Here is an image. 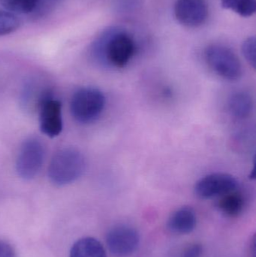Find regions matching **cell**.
Returning <instances> with one entry per match:
<instances>
[{
    "label": "cell",
    "instance_id": "6da1fadb",
    "mask_svg": "<svg viewBox=\"0 0 256 257\" xmlns=\"http://www.w3.org/2000/svg\"><path fill=\"white\" fill-rule=\"evenodd\" d=\"M95 54L116 68H123L132 60L136 51L133 37L124 30L111 28L95 42Z\"/></svg>",
    "mask_w": 256,
    "mask_h": 257
},
{
    "label": "cell",
    "instance_id": "7a4b0ae2",
    "mask_svg": "<svg viewBox=\"0 0 256 257\" xmlns=\"http://www.w3.org/2000/svg\"><path fill=\"white\" fill-rule=\"evenodd\" d=\"M85 169V158L78 150L63 148L52 157L48 167V177L53 184L62 187L77 181Z\"/></svg>",
    "mask_w": 256,
    "mask_h": 257
},
{
    "label": "cell",
    "instance_id": "3957f363",
    "mask_svg": "<svg viewBox=\"0 0 256 257\" xmlns=\"http://www.w3.org/2000/svg\"><path fill=\"white\" fill-rule=\"evenodd\" d=\"M105 107V96L94 87H83L75 92L70 103L72 117L83 124L96 121Z\"/></svg>",
    "mask_w": 256,
    "mask_h": 257
},
{
    "label": "cell",
    "instance_id": "277c9868",
    "mask_svg": "<svg viewBox=\"0 0 256 257\" xmlns=\"http://www.w3.org/2000/svg\"><path fill=\"white\" fill-rule=\"evenodd\" d=\"M204 59L209 67L224 79L235 81L242 76L240 60L232 50L225 45H209L204 50Z\"/></svg>",
    "mask_w": 256,
    "mask_h": 257
},
{
    "label": "cell",
    "instance_id": "5b68a950",
    "mask_svg": "<svg viewBox=\"0 0 256 257\" xmlns=\"http://www.w3.org/2000/svg\"><path fill=\"white\" fill-rule=\"evenodd\" d=\"M45 148L40 139L30 138L21 145L16 162L18 175L24 180L36 178L42 169Z\"/></svg>",
    "mask_w": 256,
    "mask_h": 257
},
{
    "label": "cell",
    "instance_id": "8992f818",
    "mask_svg": "<svg viewBox=\"0 0 256 257\" xmlns=\"http://www.w3.org/2000/svg\"><path fill=\"white\" fill-rule=\"evenodd\" d=\"M107 247L114 256H128L135 253L140 243V235L135 228L128 225H117L108 231Z\"/></svg>",
    "mask_w": 256,
    "mask_h": 257
},
{
    "label": "cell",
    "instance_id": "52a82bcc",
    "mask_svg": "<svg viewBox=\"0 0 256 257\" xmlns=\"http://www.w3.org/2000/svg\"><path fill=\"white\" fill-rule=\"evenodd\" d=\"M237 186L238 182L232 175L213 173L198 180L194 187V193L200 199H209L234 191Z\"/></svg>",
    "mask_w": 256,
    "mask_h": 257
},
{
    "label": "cell",
    "instance_id": "ba28073f",
    "mask_svg": "<svg viewBox=\"0 0 256 257\" xmlns=\"http://www.w3.org/2000/svg\"><path fill=\"white\" fill-rule=\"evenodd\" d=\"M39 126L42 133L50 138L60 136L63 131L62 103L51 93H48L39 104Z\"/></svg>",
    "mask_w": 256,
    "mask_h": 257
},
{
    "label": "cell",
    "instance_id": "9c48e42d",
    "mask_svg": "<svg viewBox=\"0 0 256 257\" xmlns=\"http://www.w3.org/2000/svg\"><path fill=\"white\" fill-rule=\"evenodd\" d=\"M174 11L177 21L187 27H200L206 22L209 15L206 0H177Z\"/></svg>",
    "mask_w": 256,
    "mask_h": 257
},
{
    "label": "cell",
    "instance_id": "30bf717a",
    "mask_svg": "<svg viewBox=\"0 0 256 257\" xmlns=\"http://www.w3.org/2000/svg\"><path fill=\"white\" fill-rule=\"evenodd\" d=\"M196 225V214L189 206L182 207L173 212L167 223V226L171 232L180 235L191 233Z\"/></svg>",
    "mask_w": 256,
    "mask_h": 257
},
{
    "label": "cell",
    "instance_id": "8fae6325",
    "mask_svg": "<svg viewBox=\"0 0 256 257\" xmlns=\"http://www.w3.org/2000/svg\"><path fill=\"white\" fill-rule=\"evenodd\" d=\"M70 257H107V253L100 241L93 237H85L73 244Z\"/></svg>",
    "mask_w": 256,
    "mask_h": 257
},
{
    "label": "cell",
    "instance_id": "7c38bea8",
    "mask_svg": "<svg viewBox=\"0 0 256 257\" xmlns=\"http://www.w3.org/2000/svg\"><path fill=\"white\" fill-rule=\"evenodd\" d=\"M230 114L236 118L244 119L249 117L253 109V101L249 93L239 91L233 93L228 100Z\"/></svg>",
    "mask_w": 256,
    "mask_h": 257
},
{
    "label": "cell",
    "instance_id": "4fadbf2b",
    "mask_svg": "<svg viewBox=\"0 0 256 257\" xmlns=\"http://www.w3.org/2000/svg\"><path fill=\"white\" fill-rule=\"evenodd\" d=\"M244 198L241 193L234 190L222 196L218 206L225 215L237 217L240 215L244 208Z\"/></svg>",
    "mask_w": 256,
    "mask_h": 257
},
{
    "label": "cell",
    "instance_id": "5bb4252c",
    "mask_svg": "<svg viewBox=\"0 0 256 257\" xmlns=\"http://www.w3.org/2000/svg\"><path fill=\"white\" fill-rule=\"evenodd\" d=\"M44 0H0V4L14 15H30L39 12Z\"/></svg>",
    "mask_w": 256,
    "mask_h": 257
},
{
    "label": "cell",
    "instance_id": "9a60e30c",
    "mask_svg": "<svg viewBox=\"0 0 256 257\" xmlns=\"http://www.w3.org/2000/svg\"><path fill=\"white\" fill-rule=\"evenodd\" d=\"M222 8L243 18L252 17L256 12V0H220Z\"/></svg>",
    "mask_w": 256,
    "mask_h": 257
},
{
    "label": "cell",
    "instance_id": "2e32d148",
    "mask_svg": "<svg viewBox=\"0 0 256 257\" xmlns=\"http://www.w3.org/2000/svg\"><path fill=\"white\" fill-rule=\"evenodd\" d=\"M21 26V21L17 15L0 10V36L11 34L18 30Z\"/></svg>",
    "mask_w": 256,
    "mask_h": 257
},
{
    "label": "cell",
    "instance_id": "e0dca14e",
    "mask_svg": "<svg viewBox=\"0 0 256 257\" xmlns=\"http://www.w3.org/2000/svg\"><path fill=\"white\" fill-rule=\"evenodd\" d=\"M256 40L255 36L249 37L243 42L241 47L242 54L247 63L255 69L256 65Z\"/></svg>",
    "mask_w": 256,
    "mask_h": 257
},
{
    "label": "cell",
    "instance_id": "ac0fdd59",
    "mask_svg": "<svg viewBox=\"0 0 256 257\" xmlns=\"http://www.w3.org/2000/svg\"><path fill=\"white\" fill-rule=\"evenodd\" d=\"M203 247L201 244H192L187 247L182 257H200L202 253Z\"/></svg>",
    "mask_w": 256,
    "mask_h": 257
},
{
    "label": "cell",
    "instance_id": "d6986e66",
    "mask_svg": "<svg viewBox=\"0 0 256 257\" xmlns=\"http://www.w3.org/2000/svg\"><path fill=\"white\" fill-rule=\"evenodd\" d=\"M0 257H16L12 246L4 241H0Z\"/></svg>",
    "mask_w": 256,
    "mask_h": 257
}]
</instances>
